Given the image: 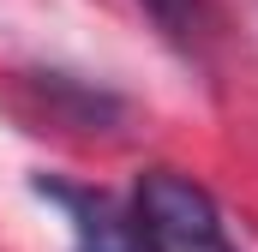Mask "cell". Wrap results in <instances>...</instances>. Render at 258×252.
<instances>
[{
	"label": "cell",
	"mask_w": 258,
	"mask_h": 252,
	"mask_svg": "<svg viewBox=\"0 0 258 252\" xmlns=\"http://www.w3.org/2000/svg\"><path fill=\"white\" fill-rule=\"evenodd\" d=\"M138 234H144V252H234L216 198L180 168H144Z\"/></svg>",
	"instance_id": "1"
},
{
	"label": "cell",
	"mask_w": 258,
	"mask_h": 252,
	"mask_svg": "<svg viewBox=\"0 0 258 252\" xmlns=\"http://www.w3.org/2000/svg\"><path fill=\"white\" fill-rule=\"evenodd\" d=\"M42 198H54L72 222V246L78 252H144V234L138 222H126L102 192H84V186H60V180H36Z\"/></svg>",
	"instance_id": "2"
},
{
	"label": "cell",
	"mask_w": 258,
	"mask_h": 252,
	"mask_svg": "<svg viewBox=\"0 0 258 252\" xmlns=\"http://www.w3.org/2000/svg\"><path fill=\"white\" fill-rule=\"evenodd\" d=\"M150 18H156V30L168 36V42H180V48H198V36H204V24H210V12H204V0H138Z\"/></svg>",
	"instance_id": "3"
}]
</instances>
